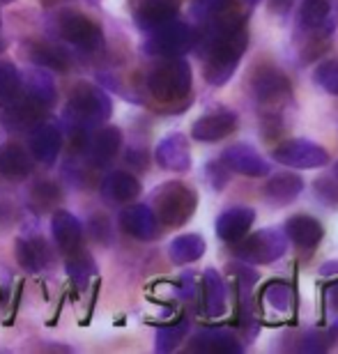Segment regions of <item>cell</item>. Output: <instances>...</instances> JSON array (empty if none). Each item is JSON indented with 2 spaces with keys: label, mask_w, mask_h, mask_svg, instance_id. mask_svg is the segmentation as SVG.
<instances>
[{
  "label": "cell",
  "mask_w": 338,
  "mask_h": 354,
  "mask_svg": "<svg viewBox=\"0 0 338 354\" xmlns=\"http://www.w3.org/2000/svg\"><path fill=\"white\" fill-rule=\"evenodd\" d=\"M30 152L32 157L44 166H51L55 164L60 154V145H62V136H60V129L53 124H37L30 129Z\"/></svg>",
  "instance_id": "cell-20"
},
{
  "label": "cell",
  "mask_w": 338,
  "mask_h": 354,
  "mask_svg": "<svg viewBox=\"0 0 338 354\" xmlns=\"http://www.w3.org/2000/svg\"><path fill=\"white\" fill-rule=\"evenodd\" d=\"M120 145H122V131L118 127H102L93 131L83 143V152L88 154L90 164L97 168H106L118 157Z\"/></svg>",
  "instance_id": "cell-11"
},
{
  "label": "cell",
  "mask_w": 338,
  "mask_h": 354,
  "mask_svg": "<svg viewBox=\"0 0 338 354\" xmlns=\"http://www.w3.org/2000/svg\"><path fill=\"white\" fill-rule=\"evenodd\" d=\"M58 37L83 53H97L104 48V32L95 19L79 10H62L55 19Z\"/></svg>",
  "instance_id": "cell-4"
},
{
  "label": "cell",
  "mask_w": 338,
  "mask_h": 354,
  "mask_svg": "<svg viewBox=\"0 0 338 354\" xmlns=\"http://www.w3.org/2000/svg\"><path fill=\"white\" fill-rule=\"evenodd\" d=\"M7 46H10V41H7L5 37H0V53L7 51Z\"/></svg>",
  "instance_id": "cell-41"
},
{
  "label": "cell",
  "mask_w": 338,
  "mask_h": 354,
  "mask_svg": "<svg viewBox=\"0 0 338 354\" xmlns=\"http://www.w3.org/2000/svg\"><path fill=\"white\" fill-rule=\"evenodd\" d=\"M272 159L288 168H320V166H327L329 152L325 147H320L318 143H313V140L292 138V140H285L283 145H279L276 150L272 152Z\"/></svg>",
  "instance_id": "cell-8"
},
{
  "label": "cell",
  "mask_w": 338,
  "mask_h": 354,
  "mask_svg": "<svg viewBox=\"0 0 338 354\" xmlns=\"http://www.w3.org/2000/svg\"><path fill=\"white\" fill-rule=\"evenodd\" d=\"M230 0H194V17L205 21L209 14H214L216 10H221L223 5H228Z\"/></svg>",
  "instance_id": "cell-37"
},
{
  "label": "cell",
  "mask_w": 338,
  "mask_h": 354,
  "mask_svg": "<svg viewBox=\"0 0 338 354\" xmlns=\"http://www.w3.org/2000/svg\"><path fill=\"white\" fill-rule=\"evenodd\" d=\"M147 90L161 104H173L189 97L191 92V67L180 55L159 58L147 74Z\"/></svg>",
  "instance_id": "cell-3"
},
{
  "label": "cell",
  "mask_w": 338,
  "mask_h": 354,
  "mask_svg": "<svg viewBox=\"0 0 338 354\" xmlns=\"http://www.w3.org/2000/svg\"><path fill=\"white\" fill-rule=\"evenodd\" d=\"M334 175L338 177V161H336V164H334Z\"/></svg>",
  "instance_id": "cell-43"
},
{
  "label": "cell",
  "mask_w": 338,
  "mask_h": 354,
  "mask_svg": "<svg viewBox=\"0 0 338 354\" xmlns=\"http://www.w3.org/2000/svg\"><path fill=\"white\" fill-rule=\"evenodd\" d=\"M221 164L232 173L246 177H265L270 175V164L246 143H235L221 154Z\"/></svg>",
  "instance_id": "cell-13"
},
{
  "label": "cell",
  "mask_w": 338,
  "mask_h": 354,
  "mask_svg": "<svg viewBox=\"0 0 338 354\" xmlns=\"http://www.w3.org/2000/svg\"><path fill=\"white\" fill-rule=\"evenodd\" d=\"M26 86H28V97H30L32 102H37L39 106H44V109H48V106L55 102V83L41 67L32 69V72L28 74Z\"/></svg>",
  "instance_id": "cell-29"
},
{
  "label": "cell",
  "mask_w": 338,
  "mask_h": 354,
  "mask_svg": "<svg viewBox=\"0 0 338 354\" xmlns=\"http://www.w3.org/2000/svg\"><path fill=\"white\" fill-rule=\"evenodd\" d=\"M46 3H62V0H46Z\"/></svg>",
  "instance_id": "cell-44"
},
{
  "label": "cell",
  "mask_w": 338,
  "mask_h": 354,
  "mask_svg": "<svg viewBox=\"0 0 338 354\" xmlns=\"http://www.w3.org/2000/svg\"><path fill=\"white\" fill-rule=\"evenodd\" d=\"M239 118L232 109H216L205 113L200 120H196L191 127V136L200 143H216V140L228 138L237 129Z\"/></svg>",
  "instance_id": "cell-10"
},
{
  "label": "cell",
  "mask_w": 338,
  "mask_h": 354,
  "mask_svg": "<svg viewBox=\"0 0 338 354\" xmlns=\"http://www.w3.org/2000/svg\"><path fill=\"white\" fill-rule=\"evenodd\" d=\"M46 109L39 106L37 102H32L30 97H17L12 104L3 106V120L7 131H30L32 127H37L44 118Z\"/></svg>",
  "instance_id": "cell-12"
},
{
  "label": "cell",
  "mask_w": 338,
  "mask_h": 354,
  "mask_svg": "<svg viewBox=\"0 0 338 354\" xmlns=\"http://www.w3.org/2000/svg\"><path fill=\"white\" fill-rule=\"evenodd\" d=\"M283 232L294 246H299V249H315V246L322 242V237H325L322 223L315 216H308V214L290 216L285 221Z\"/></svg>",
  "instance_id": "cell-19"
},
{
  "label": "cell",
  "mask_w": 338,
  "mask_h": 354,
  "mask_svg": "<svg viewBox=\"0 0 338 354\" xmlns=\"http://www.w3.org/2000/svg\"><path fill=\"white\" fill-rule=\"evenodd\" d=\"M143 51L152 58H175V55H182L185 51L194 46V30L191 26L180 21L178 17L166 21L152 30H147Z\"/></svg>",
  "instance_id": "cell-6"
},
{
  "label": "cell",
  "mask_w": 338,
  "mask_h": 354,
  "mask_svg": "<svg viewBox=\"0 0 338 354\" xmlns=\"http://www.w3.org/2000/svg\"><path fill=\"white\" fill-rule=\"evenodd\" d=\"M65 269H67V276L72 279V283H74V286H79V288H86L88 281L97 274L95 260L86 249H83V246H79V249L72 251V253H67Z\"/></svg>",
  "instance_id": "cell-28"
},
{
  "label": "cell",
  "mask_w": 338,
  "mask_h": 354,
  "mask_svg": "<svg viewBox=\"0 0 338 354\" xmlns=\"http://www.w3.org/2000/svg\"><path fill=\"white\" fill-rule=\"evenodd\" d=\"M102 194L106 201L118 205H129L140 196V182L136 175L124 173V171H113L104 177L102 182Z\"/></svg>",
  "instance_id": "cell-23"
},
{
  "label": "cell",
  "mask_w": 338,
  "mask_h": 354,
  "mask_svg": "<svg viewBox=\"0 0 338 354\" xmlns=\"http://www.w3.org/2000/svg\"><path fill=\"white\" fill-rule=\"evenodd\" d=\"M205 253V239L196 232H187V235L175 237L171 246H168V256L175 265H189L203 258Z\"/></svg>",
  "instance_id": "cell-27"
},
{
  "label": "cell",
  "mask_w": 338,
  "mask_h": 354,
  "mask_svg": "<svg viewBox=\"0 0 338 354\" xmlns=\"http://www.w3.org/2000/svg\"><path fill=\"white\" fill-rule=\"evenodd\" d=\"M263 299L270 304L272 308H276L279 313H290L297 304L292 286H288L283 281H272L263 288Z\"/></svg>",
  "instance_id": "cell-31"
},
{
  "label": "cell",
  "mask_w": 338,
  "mask_h": 354,
  "mask_svg": "<svg viewBox=\"0 0 338 354\" xmlns=\"http://www.w3.org/2000/svg\"><path fill=\"white\" fill-rule=\"evenodd\" d=\"M150 203L159 225L180 228V225H185L194 216L196 207H198V194L189 184L173 180L157 187Z\"/></svg>",
  "instance_id": "cell-2"
},
{
  "label": "cell",
  "mask_w": 338,
  "mask_h": 354,
  "mask_svg": "<svg viewBox=\"0 0 338 354\" xmlns=\"http://www.w3.org/2000/svg\"><path fill=\"white\" fill-rule=\"evenodd\" d=\"M228 310V292L216 269H205L203 274V313L207 317H221Z\"/></svg>",
  "instance_id": "cell-24"
},
{
  "label": "cell",
  "mask_w": 338,
  "mask_h": 354,
  "mask_svg": "<svg viewBox=\"0 0 338 354\" xmlns=\"http://www.w3.org/2000/svg\"><path fill=\"white\" fill-rule=\"evenodd\" d=\"M178 0H138L133 7V21L140 30H152L178 17Z\"/></svg>",
  "instance_id": "cell-18"
},
{
  "label": "cell",
  "mask_w": 338,
  "mask_h": 354,
  "mask_svg": "<svg viewBox=\"0 0 338 354\" xmlns=\"http://www.w3.org/2000/svg\"><path fill=\"white\" fill-rule=\"evenodd\" d=\"M315 83L329 92V95H338V60H325L315 67V74H313Z\"/></svg>",
  "instance_id": "cell-35"
},
{
  "label": "cell",
  "mask_w": 338,
  "mask_h": 354,
  "mask_svg": "<svg viewBox=\"0 0 338 354\" xmlns=\"http://www.w3.org/2000/svg\"><path fill=\"white\" fill-rule=\"evenodd\" d=\"M21 97V74L14 62L0 60V106L12 104Z\"/></svg>",
  "instance_id": "cell-32"
},
{
  "label": "cell",
  "mask_w": 338,
  "mask_h": 354,
  "mask_svg": "<svg viewBox=\"0 0 338 354\" xmlns=\"http://www.w3.org/2000/svg\"><path fill=\"white\" fill-rule=\"evenodd\" d=\"M187 334H189V320H185V317L173 324H166V327H159L157 329V352H161V354L173 352L182 341H185Z\"/></svg>",
  "instance_id": "cell-34"
},
{
  "label": "cell",
  "mask_w": 338,
  "mask_h": 354,
  "mask_svg": "<svg viewBox=\"0 0 338 354\" xmlns=\"http://www.w3.org/2000/svg\"><path fill=\"white\" fill-rule=\"evenodd\" d=\"M3 5H12V3H17V0H0Z\"/></svg>",
  "instance_id": "cell-42"
},
{
  "label": "cell",
  "mask_w": 338,
  "mask_h": 354,
  "mask_svg": "<svg viewBox=\"0 0 338 354\" xmlns=\"http://www.w3.org/2000/svg\"><path fill=\"white\" fill-rule=\"evenodd\" d=\"M51 232L55 239V246H58L60 253H72L81 246L83 242V225L76 218L72 212L67 209H55L51 216Z\"/></svg>",
  "instance_id": "cell-17"
},
{
  "label": "cell",
  "mask_w": 338,
  "mask_h": 354,
  "mask_svg": "<svg viewBox=\"0 0 338 354\" xmlns=\"http://www.w3.org/2000/svg\"><path fill=\"white\" fill-rule=\"evenodd\" d=\"M290 5H292V0H270V10L276 14H285L290 10Z\"/></svg>",
  "instance_id": "cell-39"
},
{
  "label": "cell",
  "mask_w": 338,
  "mask_h": 354,
  "mask_svg": "<svg viewBox=\"0 0 338 354\" xmlns=\"http://www.w3.org/2000/svg\"><path fill=\"white\" fill-rule=\"evenodd\" d=\"M62 203V191L55 182L51 180H41L32 187L30 191V207L39 214L51 209H58Z\"/></svg>",
  "instance_id": "cell-30"
},
{
  "label": "cell",
  "mask_w": 338,
  "mask_h": 354,
  "mask_svg": "<svg viewBox=\"0 0 338 354\" xmlns=\"http://www.w3.org/2000/svg\"><path fill=\"white\" fill-rule=\"evenodd\" d=\"M285 251H288V237L285 232H281L276 228L258 230L249 237L244 235L239 242H235V249H232V253L246 265L276 263L279 258H283Z\"/></svg>",
  "instance_id": "cell-5"
},
{
  "label": "cell",
  "mask_w": 338,
  "mask_h": 354,
  "mask_svg": "<svg viewBox=\"0 0 338 354\" xmlns=\"http://www.w3.org/2000/svg\"><path fill=\"white\" fill-rule=\"evenodd\" d=\"M120 225L126 235L140 239V242H150L159 237V221L154 216L150 205H131L120 214Z\"/></svg>",
  "instance_id": "cell-15"
},
{
  "label": "cell",
  "mask_w": 338,
  "mask_h": 354,
  "mask_svg": "<svg viewBox=\"0 0 338 354\" xmlns=\"http://www.w3.org/2000/svg\"><path fill=\"white\" fill-rule=\"evenodd\" d=\"M315 194H318L320 201H325L329 205H338V177H320L315 182Z\"/></svg>",
  "instance_id": "cell-36"
},
{
  "label": "cell",
  "mask_w": 338,
  "mask_h": 354,
  "mask_svg": "<svg viewBox=\"0 0 338 354\" xmlns=\"http://www.w3.org/2000/svg\"><path fill=\"white\" fill-rule=\"evenodd\" d=\"M332 272H338V263L327 265V267H322V269H320V274H332Z\"/></svg>",
  "instance_id": "cell-40"
},
{
  "label": "cell",
  "mask_w": 338,
  "mask_h": 354,
  "mask_svg": "<svg viewBox=\"0 0 338 354\" xmlns=\"http://www.w3.org/2000/svg\"><path fill=\"white\" fill-rule=\"evenodd\" d=\"M113 113L111 97L93 83H76L65 106V120L74 129H95Z\"/></svg>",
  "instance_id": "cell-1"
},
{
  "label": "cell",
  "mask_w": 338,
  "mask_h": 354,
  "mask_svg": "<svg viewBox=\"0 0 338 354\" xmlns=\"http://www.w3.org/2000/svg\"><path fill=\"white\" fill-rule=\"evenodd\" d=\"M14 256L17 263L30 274H39L51 267L53 251L41 237H19L14 246Z\"/></svg>",
  "instance_id": "cell-16"
},
{
  "label": "cell",
  "mask_w": 338,
  "mask_h": 354,
  "mask_svg": "<svg viewBox=\"0 0 338 354\" xmlns=\"http://www.w3.org/2000/svg\"><path fill=\"white\" fill-rule=\"evenodd\" d=\"M189 348L200 352H214V354H242L244 350L242 343L228 329H200L194 336Z\"/></svg>",
  "instance_id": "cell-25"
},
{
  "label": "cell",
  "mask_w": 338,
  "mask_h": 354,
  "mask_svg": "<svg viewBox=\"0 0 338 354\" xmlns=\"http://www.w3.org/2000/svg\"><path fill=\"white\" fill-rule=\"evenodd\" d=\"M325 297H327V313L332 315V320L334 324L338 327V281L334 283H329L327 290H325Z\"/></svg>",
  "instance_id": "cell-38"
},
{
  "label": "cell",
  "mask_w": 338,
  "mask_h": 354,
  "mask_svg": "<svg viewBox=\"0 0 338 354\" xmlns=\"http://www.w3.org/2000/svg\"><path fill=\"white\" fill-rule=\"evenodd\" d=\"M253 221H256V209L230 207L216 218V235H219L223 242L235 244L251 230Z\"/></svg>",
  "instance_id": "cell-21"
},
{
  "label": "cell",
  "mask_w": 338,
  "mask_h": 354,
  "mask_svg": "<svg viewBox=\"0 0 338 354\" xmlns=\"http://www.w3.org/2000/svg\"><path fill=\"white\" fill-rule=\"evenodd\" d=\"M154 159L164 171L173 173H187L191 168V150H189V140L182 133H168L166 138L159 140Z\"/></svg>",
  "instance_id": "cell-14"
},
{
  "label": "cell",
  "mask_w": 338,
  "mask_h": 354,
  "mask_svg": "<svg viewBox=\"0 0 338 354\" xmlns=\"http://www.w3.org/2000/svg\"><path fill=\"white\" fill-rule=\"evenodd\" d=\"M251 88L256 102L267 109V115H274V111H279L292 95L288 76L276 67H260L253 76Z\"/></svg>",
  "instance_id": "cell-7"
},
{
  "label": "cell",
  "mask_w": 338,
  "mask_h": 354,
  "mask_svg": "<svg viewBox=\"0 0 338 354\" xmlns=\"http://www.w3.org/2000/svg\"><path fill=\"white\" fill-rule=\"evenodd\" d=\"M299 26L313 37H329L338 28V0H304Z\"/></svg>",
  "instance_id": "cell-9"
},
{
  "label": "cell",
  "mask_w": 338,
  "mask_h": 354,
  "mask_svg": "<svg viewBox=\"0 0 338 354\" xmlns=\"http://www.w3.org/2000/svg\"><path fill=\"white\" fill-rule=\"evenodd\" d=\"M301 191H304V180L294 173H279L265 184V198L276 207L292 203Z\"/></svg>",
  "instance_id": "cell-26"
},
{
  "label": "cell",
  "mask_w": 338,
  "mask_h": 354,
  "mask_svg": "<svg viewBox=\"0 0 338 354\" xmlns=\"http://www.w3.org/2000/svg\"><path fill=\"white\" fill-rule=\"evenodd\" d=\"M28 53H30V60L35 62V65H39V67L58 69V72H65V69L69 67L65 55H62L58 48L51 46V44H39V41H32L30 48H28Z\"/></svg>",
  "instance_id": "cell-33"
},
{
  "label": "cell",
  "mask_w": 338,
  "mask_h": 354,
  "mask_svg": "<svg viewBox=\"0 0 338 354\" xmlns=\"http://www.w3.org/2000/svg\"><path fill=\"white\" fill-rule=\"evenodd\" d=\"M32 173V157L19 143L0 145V177L7 182H21Z\"/></svg>",
  "instance_id": "cell-22"
},
{
  "label": "cell",
  "mask_w": 338,
  "mask_h": 354,
  "mask_svg": "<svg viewBox=\"0 0 338 354\" xmlns=\"http://www.w3.org/2000/svg\"><path fill=\"white\" fill-rule=\"evenodd\" d=\"M249 3H251V5H253V3H258V0H249Z\"/></svg>",
  "instance_id": "cell-45"
}]
</instances>
